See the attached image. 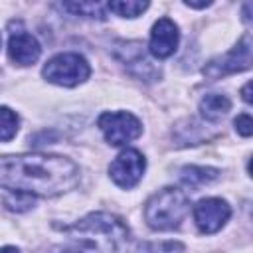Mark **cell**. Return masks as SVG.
<instances>
[{
    "label": "cell",
    "mask_w": 253,
    "mask_h": 253,
    "mask_svg": "<svg viewBox=\"0 0 253 253\" xmlns=\"http://www.w3.org/2000/svg\"><path fill=\"white\" fill-rule=\"evenodd\" d=\"M178 40H180L178 26L170 18H160L152 26L150 42H148V53L152 57L166 59V57H170L176 51Z\"/></svg>",
    "instance_id": "30bf717a"
},
{
    "label": "cell",
    "mask_w": 253,
    "mask_h": 253,
    "mask_svg": "<svg viewBox=\"0 0 253 253\" xmlns=\"http://www.w3.org/2000/svg\"><path fill=\"white\" fill-rule=\"evenodd\" d=\"M233 125H235V130H237L241 136H251V134H253V117H251V115H247V113L239 115V117L233 121Z\"/></svg>",
    "instance_id": "d6986e66"
},
{
    "label": "cell",
    "mask_w": 253,
    "mask_h": 253,
    "mask_svg": "<svg viewBox=\"0 0 253 253\" xmlns=\"http://www.w3.org/2000/svg\"><path fill=\"white\" fill-rule=\"evenodd\" d=\"M142 47L144 45L140 42H121V43H117L115 55L138 79L154 81V79L160 77V69L148 59V55H146V51Z\"/></svg>",
    "instance_id": "52a82bcc"
},
{
    "label": "cell",
    "mask_w": 253,
    "mask_h": 253,
    "mask_svg": "<svg viewBox=\"0 0 253 253\" xmlns=\"http://www.w3.org/2000/svg\"><path fill=\"white\" fill-rule=\"evenodd\" d=\"M69 235L79 241V245L91 249V251H105L113 253L119 249V245L126 239L128 229L125 221L111 213H89L75 225H71Z\"/></svg>",
    "instance_id": "7a4b0ae2"
},
{
    "label": "cell",
    "mask_w": 253,
    "mask_h": 253,
    "mask_svg": "<svg viewBox=\"0 0 253 253\" xmlns=\"http://www.w3.org/2000/svg\"><path fill=\"white\" fill-rule=\"evenodd\" d=\"M111 12H115L121 18H136L148 8V2H136V0H113L107 4Z\"/></svg>",
    "instance_id": "2e32d148"
},
{
    "label": "cell",
    "mask_w": 253,
    "mask_h": 253,
    "mask_svg": "<svg viewBox=\"0 0 253 253\" xmlns=\"http://www.w3.org/2000/svg\"><path fill=\"white\" fill-rule=\"evenodd\" d=\"M180 241H160V243H138L132 253H184Z\"/></svg>",
    "instance_id": "e0dca14e"
},
{
    "label": "cell",
    "mask_w": 253,
    "mask_h": 253,
    "mask_svg": "<svg viewBox=\"0 0 253 253\" xmlns=\"http://www.w3.org/2000/svg\"><path fill=\"white\" fill-rule=\"evenodd\" d=\"M0 115H2V142H8L16 132H18V123H20V119H18V115L16 113H12L8 107H2V111H0Z\"/></svg>",
    "instance_id": "ac0fdd59"
},
{
    "label": "cell",
    "mask_w": 253,
    "mask_h": 253,
    "mask_svg": "<svg viewBox=\"0 0 253 253\" xmlns=\"http://www.w3.org/2000/svg\"><path fill=\"white\" fill-rule=\"evenodd\" d=\"M241 99H243L245 103L253 105V81H249V83H245V85L241 87Z\"/></svg>",
    "instance_id": "ffe728a7"
},
{
    "label": "cell",
    "mask_w": 253,
    "mask_h": 253,
    "mask_svg": "<svg viewBox=\"0 0 253 253\" xmlns=\"http://www.w3.org/2000/svg\"><path fill=\"white\" fill-rule=\"evenodd\" d=\"M249 174H251V178H253V158L249 160Z\"/></svg>",
    "instance_id": "cb8c5ba5"
},
{
    "label": "cell",
    "mask_w": 253,
    "mask_h": 253,
    "mask_svg": "<svg viewBox=\"0 0 253 253\" xmlns=\"http://www.w3.org/2000/svg\"><path fill=\"white\" fill-rule=\"evenodd\" d=\"M61 8L67 10V12H71V14H75V16L103 20L105 18L107 4H101V2H63Z\"/></svg>",
    "instance_id": "5bb4252c"
},
{
    "label": "cell",
    "mask_w": 253,
    "mask_h": 253,
    "mask_svg": "<svg viewBox=\"0 0 253 253\" xmlns=\"http://www.w3.org/2000/svg\"><path fill=\"white\" fill-rule=\"evenodd\" d=\"M231 215V208L221 198H206L194 206V221L202 233L219 231Z\"/></svg>",
    "instance_id": "9c48e42d"
},
{
    "label": "cell",
    "mask_w": 253,
    "mask_h": 253,
    "mask_svg": "<svg viewBox=\"0 0 253 253\" xmlns=\"http://www.w3.org/2000/svg\"><path fill=\"white\" fill-rule=\"evenodd\" d=\"M144 168H146L144 156L134 148H126L109 164V174L117 186L132 188L140 182Z\"/></svg>",
    "instance_id": "ba28073f"
},
{
    "label": "cell",
    "mask_w": 253,
    "mask_h": 253,
    "mask_svg": "<svg viewBox=\"0 0 253 253\" xmlns=\"http://www.w3.org/2000/svg\"><path fill=\"white\" fill-rule=\"evenodd\" d=\"M97 126L101 128L105 140L113 146H123L134 138L140 136L142 125L140 121L126 111H117V113H103L97 119Z\"/></svg>",
    "instance_id": "8992f818"
},
{
    "label": "cell",
    "mask_w": 253,
    "mask_h": 253,
    "mask_svg": "<svg viewBox=\"0 0 253 253\" xmlns=\"http://www.w3.org/2000/svg\"><path fill=\"white\" fill-rule=\"evenodd\" d=\"M190 211L188 196L178 188H162L152 194L144 206V219L152 229H176Z\"/></svg>",
    "instance_id": "3957f363"
},
{
    "label": "cell",
    "mask_w": 253,
    "mask_h": 253,
    "mask_svg": "<svg viewBox=\"0 0 253 253\" xmlns=\"http://www.w3.org/2000/svg\"><path fill=\"white\" fill-rule=\"evenodd\" d=\"M2 204L10 211H26V210H30L34 206V196L2 188Z\"/></svg>",
    "instance_id": "9a60e30c"
},
{
    "label": "cell",
    "mask_w": 253,
    "mask_h": 253,
    "mask_svg": "<svg viewBox=\"0 0 253 253\" xmlns=\"http://www.w3.org/2000/svg\"><path fill=\"white\" fill-rule=\"evenodd\" d=\"M241 16H243V22L253 26V2H247L241 6Z\"/></svg>",
    "instance_id": "44dd1931"
},
{
    "label": "cell",
    "mask_w": 253,
    "mask_h": 253,
    "mask_svg": "<svg viewBox=\"0 0 253 253\" xmlns=\"http://www.w3.org/2000/svg\"><path fill=\"white\" fill-rule=\"evenodd\" d=\"M188 8H206V6H210L211 2H184Z\"/></svg>",
    "instance_id": "7402d4cb"
},
{
    "label": "cell",
    "mask_w": 253,
    "mask_h": 253,
    "mask_svg": "<svg viewBox=\"0 0 253 253\" xmlns=\"http://www.w3.org/2000/svg\"><path fill=\"white\" fill-rule=\"evenodd\" d=\"M2 188L40 198H53L79 184V168L73 160L55 154L2 156Z\"/></svg>",
    "instance_id": "6da1fadb"
},
{
    "label": "cell",
    "mask_w": 253,
    "mask_h": 253,
    "mask_svg": "<svg viewBox=\"0 0 253 253\" xmlns=\"http://www.w3.org/2000/svg\"><path fill=\"white\" fill-rule=\"evenodd\" d=\"M2 253H20L16 247H10V245H6V247H2Z\"/></svg>",
    "instance_id": "603a6c76"
},
{
    "label": "cell",
    "mask_w": 253,
    "mask_h": 253,
    "mask_svg": "<svg viewBox=\"0 0 253 253\" xmlns=\"http://www.w3.org/2000/svg\"><path fill=\"white\" fill-rule=\"evenodd\" d=\"M251 67H253V40L249 36H243L227 53L208 61L204 67V75L213 81V79L239 73Z\"/></svg>",
    "instance_id": "5b68a950"
},
{
    "label": "cell",
    "mask_w": 253,
    "mask_h": 253,
    "mask_svg": "<svg viewBox=\"0 0 253 253\" xmlns=\"http://www.w3.org/2000/svg\"><path fill=\"white\" fill-rule=\"evenodd\" d=\"M219 174V170L215 168H206V166H186L180 170V180L190 186V188H198V186H204L211 180H215Z\"/></svg>",
    "instance_id": "4fadbf2b"
},
{
    "label": "cell",
    "mask_w": 253,
    "mask_h": 253,
    "mask_svg": "<svg viewBox=\"0 0 253 253\" xmlns=\"http://www.w3.org/2000/svg\"><path fill=\"white\" fill-rule=\"evenodd\" d=\"M42 53V47L38 43V40L28 34L26 30H16L10 32L8 36V55L14 63L18 65H32L38 61Z\"/></svg>",
    "instance_id": "8fae6325"
},
{
    "label": "cell",
    "mask_w": 253,
    "mask_h": 253,
    "mask_svg": "<svg viewBox=\"0 0 253 253\" xmlns=\"http://www.w3.org/2000/svg\"><path fill=\"white\" fill-rule=\"evenodd\" d=\"M61 253H79V249H69V251H61Z\"/></svg>",
    "instance_id": "d4e9b609"
},
{
    "label": "cell",
    "mask_w": 253,
    "mask_h": 253,
    "mask_svg": "<svg viewBox=\"0 0 253 253\" xmlns=\"http://www.w3.org/2000/svg\"><path fill=\"white\" fill-rule=\"evenodd\" d=\"M229 109H231V101L221 93H208L200 101V113L210 123H215V121L223 119L229 113Z\"/></svg>",
    "instance_id": "7c38bea8"
},
{
    "label": "cell",
    "mask_w": 253,
    "mask_h": 253,
    "mask_svg": "<svg viewBox=\"0 0 253 253\" xmlns=\"http://www.w3.org/2000/svg\"><path fill=\"white\" fill-rule=\"evenodd\" d=\"M42 73L49 83L61 87H75L89 77L91 67L87 59L79 53H57L43 65Z\"/></svg>",
    "instance_id": "277c9868"
}]
</instances>
